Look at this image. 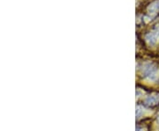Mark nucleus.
Segmentation results:
<instances>
[{
    "label": "nucleus",
    "mask_w": 159,
    "mask_h": 131,
    "mask_svg": "<svg viewBox=\"0 0 159 131\" xmlns=\"http://www.w3.org/2000/svg\"><path fill=\"white\" fill-rule=\"evenodd\" d=\"M158 121H159V118H158Z\"/></svg>",
    "instance_id": "nucleus-2"
},
{
    "label": "nucleus",
    "mask_w": 159,
    "mask_h": 131,
    "mask_svg": "<svg viewBox=\"0 0 159 131\" xmlns=\"http://www.w3.org/2000/svg\"><path fill=\"white\" fill-rule=\"evenodd\" d=\"M148 101L149 102V104L151 103V104L153 105V104H156V103L158 102L159 98H157V97H151V98H148Z\"/></svg>",
    "instance_id": "nucleus-1"
}]
</instances>
